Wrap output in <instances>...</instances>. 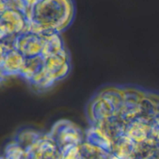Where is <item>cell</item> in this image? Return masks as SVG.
<instances>
[{"label": "cell", "instance_id": "cell-1", "mask_svg": "<svg viewBox=\"0 0 159 159\" xmlns=\"http://www.w3.org/2000/svg\"><path fill=\"white\" fill-rule=\"evenodd\" d=\"M43 45L42 35L26 32L16 37L13 42V49L18 51L27 58L41 55Z\"/></svg>", "mask_w": 159, "mask_h": 159}, {"label": "cell", "instance_id": "cell-6", "mask_svg": "<svg viewBox=\"0 0 159 159\" xmlns=\"http://www.w3.org/2000/svg\"><path fill=\"white\" fill-rule=\"evenodd\" d=\"M5 77H6V75L4 74V72H3V71H2L1 68H0V83L4 80Z\"/></svg>", "mask_w": 159, "mask_h": 159}, {"label": "cell", "instance_id": "cell-2", "mask_svg": "<svg viewBox=\"0 0 159 159\" xmlns=\"http://www.w3.org/2000/svg\"><path fill=\"white\" fill-rule=\"evenodd\" d=\"M26 25L24 16L17 11H5L0 16V30L5 37L23 34Z\"/></svg>", "mask_w": 159, "mask_h": 159}, {"label": "cell", "instance_id": "cell-3", "mask_svg": "<svg viewBox=\"0 0 159 159\" xmlns=\"http://www.w3.org/2000/svg\"><path fill=\"white\" fill-rule=\"evenodd\" d=\"M26 62V57L15 49L8 51L5 55L0 68L6 75H18L21 73Z\"/></svg>", "mask_w": 159, "mask_h": 159}, {"label": "cell", "instance_id": "cell-5", "mask_svg": "<svg viewBox=\"0 0 159 159\" xmlns=\"http://www.w3.org/2000/svg\"><path fill=\"white\" fill-rule=\"evenodd\" d=\"M44 65H45V58L41 55L27 57L26 58L24 67L20 75L26 80L31 81L32 78L42 69Z\"/></svg>", "mask_w": 159, "mask_h": 159}, {"label": "cell", "instance_id": "cell-4", "mask_svg": "<svg viewBox=\"0 0 159 159\" xmlns=\"http://www.w3.org/2000/svg\"><path fill=\"white\" fill-rule=\"evenodd\" d=\"M151 127L146 121H137L132 123L126 130V136L132 141L140 143L148 139V135L151 133Z\"/></svg>", "mask_w": 159, "mask_h": 159}]
</instances>
